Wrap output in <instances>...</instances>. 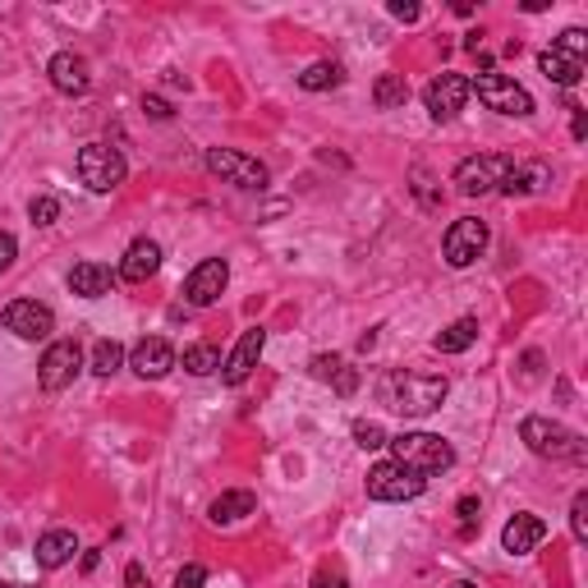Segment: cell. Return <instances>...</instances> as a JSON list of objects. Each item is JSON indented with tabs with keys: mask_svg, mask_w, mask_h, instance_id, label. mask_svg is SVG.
I'll return each instance as SVG.
<instances>
[{
	"mask_svg": "<svg viewBox=\"0 0 588 588\" xmlns=\"http://www.w3.org/2000/svg\"><path fill=\"white\" fill-rule=\"evenodd\" d=\"M446 377H432V373H405V368H391L382 377V405H391L405 419H423V413L442 409L446 400Z\"/></svg>",
	"mask_w": 588,
	"mask_h": 588,
	"instance_id": "1",
	"label": "cell"
},
{
	"mask_svg": "<svg viewBox=\"0 0 588 588\" xmlns=\"http://www.w3.org/2000/svg\"><path fill=\"white\" fill-rule=\"evenodd\" d=\"M391 451V460H400V465H409L413 473H442V469H451L455 465V451H451V442L446 437H437V432H400V437H391L386 442Z\"/></svg>",
	"mask_w": 588,
	"mask_h": 588,
	"instance_id": "2",
	"label": "cell"
},
{
	"mask_svg": "<svg viewBox=\"0 0 588 588\" xmlns=\"http://www.w3.org/2000/svg\"><path fill=\"white\" fill-rule=\"evenodd\" d=\"M519 437H525V446L533 455H542V460H584V437L579 432H571L565 423L542 419V413H529V419L519 423Z\"/></svg>",
	"mask_w": 588,
	"mask_h": 588,
	"instance_id": "3",
	"label": "cell"
},
{
	"mask_svg": "<svg viewBox=\"0 0 588 588\" xmlns=\"http://www.w3.org/2000/svg\"><path fill=\"white\" fill-rule=\"evenodd\" d=\"M124 176H129V166H124V157H120L111 143H88V147L79 152V180L88 184L93 193H111V189H120Z\"/></svg>",
	"mask_w": 588,
	"mask_h": 588,
	"instance_id": "4",
	"label": "cell"
},
{
	"mask_svg": "<svg viewBox=\"0 0 588 588\" xmlns=\"http://www.w3.org/2000/svg\"><path fill=\"white\" fill-rule=\"evenodd\" d=\"M469 93H478V101L496 116H533L529 88H519L506 74H478V79H469Z\"/></svg>",
	"mask_w": 588,
	"mask_h": 588,
	"instance_id": "5",
	"label": "cell"
},
{
	"mask_svg": "<svg viewBox=\"0 0 588 588\" xmlns=\"http://www.w3.org/2000/svg\"><path fill=\"white\" fill-rule=\"evenodd\" d=\"M428 488V478L423 473H413L409 465H400V460H382V465H373L368 469V496L373 501H413Z\"/></svg>",
	"mask_w": 588,
	"mask_h": 588,
	"instance_id": "6",
	"label": "cell"
},
{
	"mask_svg": "<svg viewBox=\"0 0 588 588\" xmlns=\"http://www.w3.org/2000/svg\"><path fill=\"white\" fill-rule=\"evenodd\" d=\"M207 170L235 189H267V180H272L263 161L249 157V152H235V147H207Z\"/></svg>",
	"mask_w": 588,
	"mask_h": 588,
	"instance_id": "7",
	"label": "cell"
},
{
	"mask_svg": "<svg viewBox=\"0 0 588 588\" xmlns=\"http://www.w3.org/2000/svg\"><path fill=\"white\" fill-rule=\"evenodd\" d=\"M79 373H83V350H79V340H51L47 355H41V363H37L41 391H64V386H74Z\"/></svg>",
	"mask_w": 588,
	"mask_h": 588,
	"instance_id": "8",
	"label": "cell"
},
{
	"mask_svg": "<svg viewBox=\"0 0 588 588\" xmlns=\"http://www.w3.org/2000/svg\"><path fill=\"white\" fill-rule=\"evenodd\" d=\"M442 253H446V263H451V267H473L478 257L488 253V226L478 221V216H460V221L446 230Z\"/></svg>",
	"mask_w": 588,
	"mask_h": 588,
	"instance_id": "9",
	"label": "cell"
},
{
	"mask_svg": "<svg viewBox=\"0 0 588 588\" xmlns=\"http://www.w3.org/2000/svg\"><path fill=\"white\" fill-rule=\"evenodd\" d=\"M473 93H469V79L465 74H437L423 88V106H428V116L437 120V124H446V120H455L465 111V101H469Z\"/></svg>",
	"mask_w": 588,
	"mask_h": 588,
	"instance_id": "10",
	"label": "cell"
},
{
	"mask_svg": "<svg viewBox=\"0 0 588 588\" xmlns=\"http://www.w3.org/2000/svg\"><path fill=\"white\" fill-rule=\"evenodd\" d=\"M506 170H511V157H465L455 166V189H460L465 199H478V193L501 189Z\"/></svg>",
	"mask_w": 588,
	"mask_h": 588,
	"instance_id": "11",
	"label": "cell"
},
{
	"mask_svg": "<svg viewBox=\"0 0 588 588\" xmlns=\"http://www.w3.org/2000/svg\"><path fill=\"white\" fill-rule=\"evenodd\" d=\"M230 286V267H226V257H207V263H199L189 272L184 280V299L193 303V309H207V303H216L226 295Z\"/></svg>",
	"mask_w": 588,
	"mask_h": 588,
	"instance_id": "12",
	"label": "cell"
},
{
	"mask_svg": "<svg viewBox=\"0 0 588 588\" xmlns=\"http://www.w3.org/2000/svg\"><path fill=\"white\" fill-rule=\"evenodd\" d=\"M5 326L19 340H47L56 332V313L47 309V303H37V299H14L5 309Z\"/></svg>",
	"mask_w": 588,
	"mask_h": 588,
	"instance_id": "13",
	"label": "cell"
},
{
	"mask_svg": "<svg viewBox=\"0 0 588 588\" xmlns=\"http://www.w3.org/2000/svg\"><path fill=\"white\" fill-rule=\"evenodd\" d=\"M47 74H51V88L64 93V97H83V93L93 88V70H88V60H83L79 51H60V56H51Z\"/></svg>",
	"mask_w": 588,
	"mask_h": 588,
	"instance_id": "14",
	"label": "cell"
},
{
	"mask_svg": "<svg viewBox=\"0 0 588 588\" xmlns=\"http://www.w3.org/2000/svg\"><path fill=\"white\" fill-rule=\"evenodd\" d=\"M263 350H267V332H263V326H249V332L239 336V345L230 350V359L221 363V377H226L230 386L249 382V373L257 368V359H263Z\"/></svg>",
	"mask_w": 588,
	"mask_h": 588,
	"instance_id": "15",
	"label": "cell"
},
{
	"mask_svg": "<svg viewBox=\"0 0 588 588\" xmlns=\"http://www.w3.org/2000/svg\"><path fill=\"white\" fill-rule=\"evenodd\" d=\"M129 368H134L143 382H161L170 368H176V350H170V340L147 336V340L134 345V355H129Z\"/></svg>",
	"mask_w": 588,
	"mask_h": 588,
	"instance_id": "16",
	"label": "cell"
},
{
	"mask_svg": "<svg viewBox=\"0 0 588 588\" xmlns=\"http://www.w3.org/2000/svg\"><path fill=\"white\" fill-rule=\"evenodd\" d=\"M161 267V244L157 239H134V244L124 249L120 257V280H129V286H143V280H152Z\"/></svg>",
	"mask_w": 588,
	"mask_h": 588,
	"instance_id": "17",
	"label": "cell"
},
{
	"mask_svg": "<svg viewBox=\"0 0 588 588\" xmlns=\"http://www.w3.org/2000/svg\"><path fill=\"white\" fill-rule=\"evenodd\" d=\"M542 538H548V519H542V515H515L511 519V525L506 529H501V548H506L511 556H529L533 548H538V542Z\"/></svg>",
	"mask_w": 588,
	"mask_h": 588,
	"instance_id": "18",
	"label": "cell"
},
{
	"mask_svg": "<svg viewBox=\"0 0 588 588\" xmlns=\"http://www.w3.org/2000/svg\"><path fill=\"white\" fill-rule=\"evenodd\" d=\"M74 552H79V538H74V529H47L37 538V565L41 571H60V565H70L74 561Z\"/></svg>",
	"mask_w": 588,
	"mask_h": 588,
	"instance_id": "19",
	"label": "cell"
},
{
	"mask_svg": "<svg viewBox=\"0 0 588 588\" xmlns=\"http://www.w3.org/2000/svg\"><path fill=\"white\" fill-rule=\"evenodd\" d=\"M253 511H257V496L239 488V492H221V496H216L212 506H207V519H212V525H239V519H249Z\"/></svg>",
	"mask_w": 588,
	"mask_h": 588,
	"instance_id": "20",
	"label": "cell"
},
{
	"mask_svg": "<svg viewBox=\"0 0 588 588\" xmlns=\"http://www.w3.org/2000/svg\"><path fill=\"white\" fill-rule=\"evenodd\" d=\"M111 286H116V276H111V267H106V263H79V267L70 272V290L83 295V299L111 295Z\"/></svg>",
	"mask_w": 588,
	"mask_h": 588,
	"instance_id": "21",
	"label": "cell"
},
{
	"mask_svg": "<svg viewBox=\"0 0 588 588\" xmlns=\"http://www.w3.org/2000/svg\"><path fill=\"white\" fill-rule=\"evenodd\" d=\"M538 70L548 74L552 83H561V88H575V83L584 79V60H575V56H565V51L548 47V51L538 56Z\"/></svg>",
	"mask_w": 588,
	"mask_h": 588,
	"instance_id": "22",
	"label": "cell"
},
{
	"mask_svg": "<svg viewBox=\"0 0 588 588\" xmlns=\"http://www.w3.org/2000/svg\"><path fill=\"white\" fill-rule=\"evenodd\" d=\"M473 340H478V322L473 317H460V322H451L446 332L437 336V350L442 355H465Z\"/></svg>",
	"mask_w": 588,
	"mask_h": 588,
	"instance_id": "23",
	"label": "cell"
},
{
	"mask_svg": "<svg viewBox=\"0 0 588 588\" xmlns=\"http://www.w3.org/2000/svg\"><path fill=\"white\" fill-rule=\"evenodd\" d=\"M373 101H377V111H396V106H405V101H409L405 74H382V79L373 83Z\"/></svg>",
	"mask_w": 588,
	"mask_h": 588,
	"instance_id": "24",
	"label": "cell"
},
{
	"mask_svg": "<svg viewBox=\"0 0 588 588\" xmlns=\"http://www.w3.org/2000/svg\"><path fill=\"white\" fill-rule=\"evenodd\" d=\"M345 74H340V64L336 60H317V64H309V70L299 74V88L303 93H326V88H336Z\"/></svg>",
	"mask_w": 588,
	"mask_h": 588,
	"instance_id": "25",
	"label": "cell"
},
{
	"mask_svg": "<svg viewBox=\"0 0 588 588\" xmlns=\"http://www.w3.org/2000/svg\"><path fill=\"white\" fill-rule=\"evenodd\" d=\"M184 368H189L193 377H212V373H221V350H216V345H207V340L189 345V350H184Z\"/></svg>",
	"mask_w": 588,
	"mask_h": 588,
	"instance_id": "26",
	"label": "cell"
},
{
	"mask_svg": "<svg viewBox=\"0 0 588 588\" xmlns=\"http://www.w3.org/2000/svg\"><path fill=\"white\" fill-rule=\"evenodd\" d=\"M120 363H124V345H120V340H97V345H93V373H97V377L120 373Z\"/></svg>",
	"mask_w": 588,
	"mask_h": 588,
	"instance_id": "27",
	"label": "cell"
},
{
	"mask_svg": "<svg viewBox=\"0 0 588 588\" xmlns=\"http://www.w3.org/2000/svg\"><path fill=\"white\" fill-rule=\"evenodd\" d=\"M28 216L37 226H56V216H60V199L56 193H37V199L28 203Z\"/></svg>",
	"mask_w": 588,
	"mask_h": 588,
	"instance_id": "28",
	"label": "cell"
},
{
	"mask_svg": "<svg viewBox=\"0 0 588 588\" xmlns=\"http://www.w3.org/2000/svg\"><path fill=\"white\" fill-rule=\"evenodd\" d=\"M355 442H359L363 451H382L391 437L382 432V423H373V419H359V423H355Z\"/></svg>",
	"mask_w": 588,
	"mask_h": 588,
	"instance_id": "29",
	"label": "cell"
},
{
	"mask_svg": "<svg viewBox=\"0 0 588 588\" xmlns=\"http://www.w3.org/2000/svg\"><path fill=\"white\" fill-rule=\"evenodd\" d=\"M556 51H565V56H575V60H584V51H588V33L584 28H565L556 41H552Z\"/></svg>",
	"mask_w": 588,
	"mask_h": 588,
	"instance_id": "30",
	"label": "cell"
},
{
	"mask_svg": "<svg viewBox=\"0 0 588 588\" xmlns=\"http://www.w3.org/2000/svg\"><path fill=\"white\" fill-rule=\"evenodd\" d=\"M309 368H313V377H317V382H332L340 368H345V359H340V355H317Z\"/></svg>",
	"mask_w": 588,
	"mask_h": 588,
	"instance_id": "31",
	"label": "cell"
},
{
	"mask_svg": "<svg viewBox=\"0 0 588 588\" xmlns=\"http://www.w3.org/2000/svg\"><path fill=\"white\" fill-rule=\"evenodd\" d=\"M571 529H575V538H579V542L588 538V492H579V496H575V506H571Z\"/></svg>",
	"mask_w": 588,
	"mask_h": 588,
	"instance_id": "32",
	"label": "cell"
},
{
	"mask_svg": "<svg viewBox=\"0 0 588 588\" xmlns=\"http://www.w3.org/2000/svg\"><path fill=\"white\" fill-rule=\"evenodd\" d=\"M207 584V571L203 565H184V571L176 575V588H203Z\"/></svg>",
	"mask_w": 588,
	"mask_h": 588,
	"instance_id": "33",
	"label": "cell"
},
{
	"mask_svg": "<svg viewBox=\"0 0 588 588\" xmlns=\"http://www.w3.org/2000/svg\"><path fill=\"white\" fill-rule=\"evenodd\" d=\"M332 382H336V391H340V396H355V391H359V373H355L350 363H345V368H340V373H336Z\"/></svg>",
	"mask_w": 588,
	"mask_h": 588,
	"instance_id": "34",
	"label": "cell"
},
{
	"mask_svg": "<svg viewBox=\"0 0 588 588\" xmlns=\"http://www.w3.org/2000/svg\"><path fill=\"white\" fill-rule=\"evenodd\" d=\"M14 257H19V244H14V235L0 230V272H10L14 267Z\"/></svg>",
	"mask_w": 588,
	"mask_h": 588,
	"instance_id": "35",
	"label": "cell"
},
{
	"mask_svg": "<svg viewBox=\"0 0 588 588\" xmlns=\"http://www.w3.org/2000/svg\"><path fill=\"white\" fill-rule=\"evenodd\" d=\"M391 14H396V19H400V24H413V19H419L423 10H419V5H413V0H391Z\"/></svg>",
	"mask_w": 588,
	"mask_h": 588,
	"instance_id": "36",
	"label": "cell"
},
{
	"mask_svg": "<svg viewBox=\"0 0 588 588\" xmlns=\"http://www.w3.org/2000/svg\"><path fill=\"white\" fill-rule=\"evenodd\" d=\"M143 111L152 120H170V116H176V111H170V101H161V97H143Z\"/></svg>",
	"mask_w": 588,
	"mask_h": 588,
	"instance_id": "37",
	"label": "cell"
},
{
	"mask_svg": "<svg viewBox=\"0 0 588 588\" xmlns=\"http://www.w3.org/2000/svg\"><path fill=\"white\" fill-rule=\"evenodd\" d=\"M455 511H460V519H465V529L473 525V519H478V501L473 496H460V506H455Z\"/></svg>",
	"mask_w": 588,
	"mask_h": 588,
	"instance_id": "38",
	"label": "cell"
},
{
	"mask_svg": "<svg viewBox=\"0 0 588 588\" xmlns=\"http://www.w3.org/2000/svg\"><path fill=\"white\" fill-rule=\"evenodd\" d=\"M124 588H143V565H139V561L124 571Z\"/></svg>",
	"mask_w": 588,
	"mask_h": 588,
	"instance_id": "39",
	"label": "cell"
},
{
	"mask_svg": "<svg viewBox=\"0 0 588 588\" xmlns=\"http://www.w3.org/2000/svg\"><path fill=\"white\" fill-rule=\"evenodd\" d=\"M317 588H350L345 579H317Z\"/></svg>",
	"mask_w": 588,
	"mask_h": 588,
	"instance_id": "40",
	"label": "cell"
},
{
	"mask_svg": "<svg viewBox=\"0 0 588 588\" xmlns=\"http://www.w3.org/2000/svg\"><path fill=\"white\" fill-rule=\"evenodd\" d=\"M446 588H478V584H469V579H455V584H446Z\"/></svg>",
	"mask_w": 588,
	"mask_h": 588,
	"instance_id": "41",
	"label": "cell"
},
{
	"mask_svg": "<svg viewBox=\"0 0 588 588\" xmlns=\"http://www.w3.org/2000/svg\"><path fill=\"white\" fill-rule=\"evenodd\" d=\"M0 588H10V584H5V579H0Z\"/></svg>",
	"mask_w": 588,
	"mask_h": 588,
	"instance_id": "42",
	"label": "cell"
}]
</instances>
